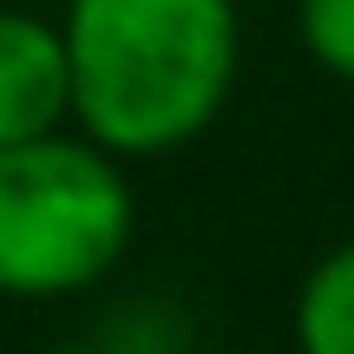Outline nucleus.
Returning <instances> with one entry per match:
<instances>
[{
	"label": "nucleus",
	"instance_id": "1",
	"mask_svg": "<svg viewBox=\"0 0 354 354\" xmlns=\"http://www.w3.org/2000/svg\"><path fill=\"white\" fill-rule=\"evenodd\" d=\"M73 125L112 158L203 138L236 86V0H79L66 13Z\"/></svg>",
	"mask_w": 354,
	"mask_h": 354
},
{
	"label": "nucleus",
	"instance_id": "2",
	"mask_svg": "<svg viewBox=\"0 0 354 354\" xmlns=\"http://www.w3.org/2000/svg\"><path fill=\"white\" fill-rule=\"evenodd\" d=\"M125 158L99 151L86 131L0 151V295L59 302L118 269L131 250Z\"/></svg>",
	"mask_w": 354,
	"mask_h": 354
},
{
	"label": "nucleus",
	"instance_id": "3",
	"mask_svg": "<svg viewBox=\"0 0 354 354\" xmlns=\"http://www.w3.org/2000/svg\"><path fill=\"white\" fill-rule=\"evenodd\" d=\"M73 125V59L66 26L46 13L0 7V151Z\"/></svg>",
	"mask_w": 354,
	"mask_h": 354
},
{
	"label": "nucleus",
	"instance_id": "4",
	"mask_svg": "<svg viewBox=\"0 0 354 354\" xmlns=\"http://www.w3.org/2000/svg\"><path fill=\"white\" fill-rule=\"evenodd\" d=\"M295 354H354V236L335 243L295 289Z\"/></svg>",
	"mask_w": 354,
	"mask_h": 354
},
{
	"label": "nucleus",
	"instance_id": "5",
	"mask_svg": "<svg viewBox=\"0 0 354 354\" xmlns=\"http://www.w3.org/2000/svg\"><path fill=\"white\" fill-rule=\"evenodd\" d=\"M295 33L308 59H322L342 86H354V0H295Z\"/></svg>",
	"mask_w": 354,
	"mask_h": 354
},
{
	"label": "nucleus",
	"instance_id": "6",
	"mask_svg": "<svg viewBox=\"0 0 354 354\" xmlns=\"http://www.w3.org/2000/svg\"><path fill=\"white\" fill-rule=\"evenodd\" d=\"M39 7H59V20H66V13H73V7H79V0H39Z\"/></svg>",
	"mask_w": 354,
	"mask_h": 354
},
{
	"label": "nucleus",
	"instance_id": "7",
	"mask_svg": "<svg viewBox=\"0 0 354 354\" xmlns=\"http://www.w3.org/2000/svg\"><path fill=\"white\" fill-rule=\"evenodd\" d=\"M46 354H99V348H46Z\"/></svg>",
	"mask_w": 354,
	"mask_h": 354
},
{
	"label": "nucleus",
	"instance_id": "8",
	"mask_svg": "<svg viewBox=\"0 0 354 354\" xmlns=\"http://www.w3.org/2000/svg\"><path fill=\"white\" fill-rule=\"evenodd\" d=\"M348 92H354V86H348Z\"/></svg>",
	"mask_w": 354,
	"mask_h": 354
}]
</instances>
